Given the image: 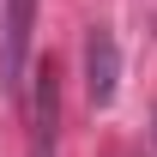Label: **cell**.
Wrapping results in <instances>:
<instances>
[{"label":"cell","mask_w":157,"mask_h":157,"mask_svg":"<svg viewBox=\"0 0 157 157\" xmlns=\"http://www.w3.org/2000/svg\"><path fill=\"white\" fill-rule=\"evenodd\" d=\"M55 133H60V73L55 60H36V73H30V157H55Z\"/></svg>","instance_id":"2"},{"label":"cell","mask_w":157,"mask_h":157,"mask_svg":"<svg viewBox=\"0 0 157 157\" xmlns=\"http://www.w3.org/2000/svg\"><path fill=\"white\" fill-rule=\"evenodd\" d=\"M85 91L97 109H109L121 91V48H115V30H103V24H91V36H85Z\"/></svg>","instance_id":"3"},{"label":"cell","mask_w":157,"mask_h":157,"mask_svg":"<svg viewBox=\"0 0 157 157\" xmlns=\"http://www.w3.org/2000/svg\"><path fill=\"white\" fill-rule=\"evenodd\" d=\"M30 24H36V0H0V85L6 91H24Z\"/></svg>","instance_id":"1"}]
</instances>
